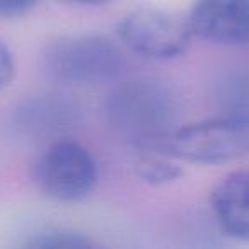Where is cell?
Wrapping results in <instances>:
<instances>
[{"label":"cell","mask_w":249,"mask_h":249,"mask_svg":"<svg viewBox=\"0 0 249 249\" xmlns=\"http://www.w3.org/2000/svg\"><path fill=\"white\" fill-rule=\"evenodd\" d=\"M137 149L193 164H224L249 154V116L222 113L135 142Z\"/></svg>","instance_id":"cell-1"},{"label":"cell","mask_w":249,"mask_h":249,"mask_svg":"<svg viewBox=\"0 0 249 249\" xmlns=\"http://www.w3.org/2000/svg\"><path fill=\"white\" fill-rule=\"evenodd\" d=\"M43 67L53 80L70 86L111 82L124 67L116 43L103 35L63 36L46 46Z\"/></svg>","instance_id":"cell-2"},{"label":"cell","mask_w":249,"mask_h":249,"mask_svg":"<svg viewBox=\"0 0 249 249\" xmlns=\"http://www.w3.org/2000/svg\"><path fill=\"white\" fill-rule=\"evenodd\" d=\"M99 178L96 157L73 140H60L48 147L35 167V179L46 198L75 203L94 191Z\"/></svg>","instance_id":"cell-3"},{"label":"cell","mask_w":249,"mask_h":249,"mask_svg":"<svg viewBox=\"0 0 249 249\" xmlns=\"http://www.w3.org/2000/svg\"><path fill=\"white\" fill-rule=\"evenodd\" d=\"M173 113L171 94L154 80L121 84L107 101V116L113 126L135 142L167 132Z\"/></svg>","instance_id":"cell-4"},{"label":"cell","mask_w":249,"mask_h":249,"mask_svg":"<svg viewBox=\"0 0 249 249\" xmlns=\"http://www.w3.org/2000/svg\"><path fill=\"white\" fill-rule=\"evenodd\" d=\"M116 35L124 48L149 60L178 58L195 36L188 18L150 7L137 9L121 18Z\"/></svg>","instance_id":"cell-5"},{"label":"cell","mask_w":249,"mask_h":249,"mask_svg":"<svg viewBox=\"0 0 249 249\" xmlns=\"http://www.w3.org/2000/svg\"><path fill=\"white\" fill-rule=\"evenodd\" d=\"M191 31L222 46H249V0H195Z\"/></svg>","instance_id":"cell-6"},{"label":"cell","mask_w":249,"mask_h":249,"mask_svg":"<svg viewBox=\"0 0 249 249\" xmlns=\"http://www.w3.org/2000/svg\"><path fill=\"white\" fill-rule=\"evenodd\" d=\"M210 201L222 231L235 241L249 242V171H234L222 178Z\"/></svg>","instance_id":"cell-7"},{"label":"cell","mask_w":249,"mask_h":249,"mask_svg":"<svg viewBox=\"0 0 249 249\" xmlns=\"http://www.w3.org/2000/svg\"><path fill=\"white\" fill-rule=\"evenodd\" d=\"M72 114L73 111L69 104L60 103L56 97H39V101H33L28 106L24 104L19 111V124L26 132H53L63 128Z\"/></svg>","instance_id":"cell-8"},{"label":"cell","mask_w":249,"mask_h":249,"mask_svg":"<svg viewBox=\"0 0 249 249\" xmlns=\"http://www.w3.org/2000/svg\"><path fill=\"white\" fill-rule=\"evenodd\" d=\"M142 152L143 156H140L135 162V173L143 183L150 186H164L183 176V169L176 162V159L157 152H147V150Z\"/></svg>","instance_id":"cell-9"},{"label":"cell","mask_w":249,"mask_h":249,"mask_svg":"<svg viewBox=\"0 0 249 249\" xmlns=\"http://www.w3.org/2000/svg\"><path fill=\"white\" fill-rule=\"evenodd\" d=\"M26 246L31 248H60V249H70V248H90L92 242L87 241L84 235L75 234L70 231H62V229H50V231H43L39 234L33 235Z\"/></svg>","instance_id":"cell-10"},{"label":"cell","mask_w":249,"mask_h":249,"mask_svg":"<svg viewBox=\"0 0 249 249\" xmlns=\"http://www.w3.org/2000/svg\"><path fill=\"white\" fill-rule=\"evenodd\" d=\"M225 113L249 116V75L237 77L229 84V90L224 96Z\"/></svg>","instance_id":"cell-11"},{"label":"cell","mask_w":249,"mask_h":249,"mask_svg":"<svg viewBox=\"0 0 249 249\" xmlns=\"http://www.w3.org/2000/svg\"><path fill=\"white\" fill-rule=\"evenodd\" d=\"M16 73V63L9 46L0 41V89H4L11 84Z\"/></svg>","instance_id":"cell-12"},{"label":"cell","mask_w":249,"mask_h":249,"mask_svg":"<svg viewBox=\"0 0 249 249\" xmlns=\"http://www.w3.org/2000/svg\"><path fill=\"white\" fill-rule=\"evenodd\" d=\"M38 0H0V18H14L28 12Z\"/></svg>","instance_id":"cell-13"},{"label":"cell","mask_w":249,"mask_h":249,"mask_svg":"<svg viewBox=\"0 0 249 249\" xmlns=\"http://www.w3.org/2000/svg\"><path fill=\"white\" fill-rule=\"evenodd\" d=\"M69 4H77V5H101L107 0H65Z\"/></svg>","instance_id":"cell-14"}]
</instances>
